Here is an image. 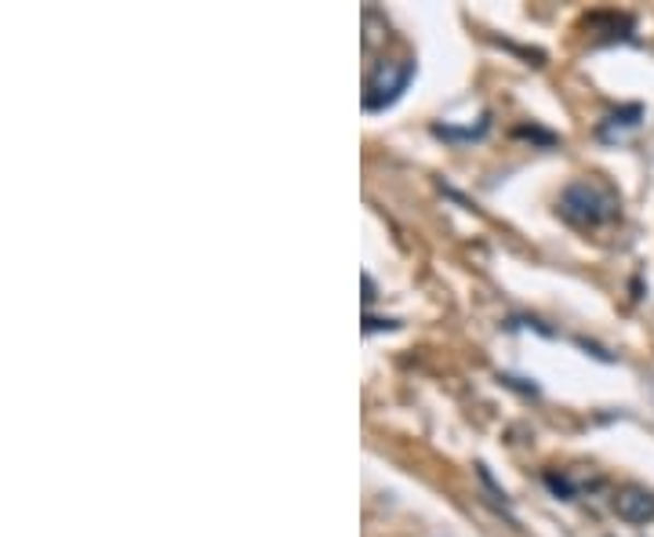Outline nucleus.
Returning <instances> with one entry per match:
<instances>
[{
  "instance_id": "obj_4",
  "label": "nucleus",
  "mask_w": 654,
  "mask_h": 537,
  "mask_svg": "<svg viewBox=\"0 0 654 537\" xmlns=\"http://www.w3.org/2000/svg\"><path fill=\"white\" fill-rule=\"evenodd\" d=\"M375 299V283H371V277H364V302Z\"/></svg>"
},
{
  "instance_id": "obj_1",
  "label": "nucleus",
  "mask_w": 654,
  "mask_h": 537,
  "mask_svg": "<svg viewBox=\"0 0 654 537\" xmlns=\"http://www.w3.org/2000/svg\"><path fill=\"white\" fill-rule=\"evenodd\" d=\"M560 214L571 225L596 230V225L611 222L618 214V197L607 186H600V182H593V178L571 182V186L560 192Z\"/></svg>"
},
{
  "instance_id": "obj_2",
  "label": "nucleus",
  "mask_w": 654,
  "mask_h": 537,
  "mask_svg": "<svg viewBox=\"0 0 654 537\" xmlns=\"http://www.w3.org/2000/svg\"><path fill=\"white\" fill-rule=\"evenodd\" d=\"M414 73L411 62H382L375 73L367 80V91H364V106L367 109H386L389 102L400 98V91L408 87V80Z\"/></svg>"
},
{
  "instance_id": "obj_3",
  "label": "nucleus",
  "mask_w": 654,
  "mask_h": 537,
  "mask_svg": "<svg viewBox=\"0 0 654 537\" xmlns=\"http://www.w3.org/2000/svg\"><path fill=\"white\" fill-rule=\"evenodd\" d=\"M615 512L626 523H651L654 520V494L647 487H622L615 494Z\"/></svg>"
}]
</instances>
